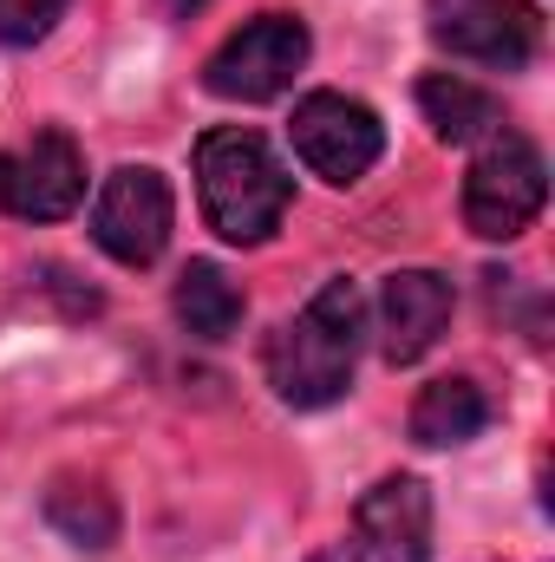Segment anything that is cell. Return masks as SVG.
<instances>
[{
  "instance_id": "1",
  "label": "cell",
  "mask_w": 555,
  "mask_h": 562,
  "mask_svg": "<svg viewBox=\"0 0 555 562\" xmlns=\"http://www.w3.org/2000/svg\"><path fill=\"white\" fill-rule=\"evenodd\" d=\"M360 327H366L360 288L347 276L327 281L275 340H269V386H275L294 413H320V406L347 400L353 360H360Z\"/></svg>"
},
{
  "instance_id": "2",
  "label": "cell",
  "mask_w": 555,
  "mask_h": 562,
  "mask_svg": "<svg viewBox=\"0 0 555 562\" xmlns=\"http://www.w3.org/2000/svg\"><path fill=\"white\" fill-rule=\"evenodd\" d=\"M196 190H203V216L223 243H269L294 203V177L275 157V144L249 125H223L196 138Z\"/></svg>"
},
{
  "instance_id": "3",
  "label": "cell",
  "mask_w": 555,
  "mask_h": 562,
  "mask_svg": "<svg viewBox=\"0 0 555 562\" xmlns=\"http://www.w3.org/2000/svg\"><path fill=\"white\" fill-rule=\"evenodd\" d=\"M543 196H550V164H543V150L523 138V132L497 125L490 138L477 144L471 177H464V223H471V236H484V243L523 236V229L543 216Z\"/></svg>"
},
{
  "instance_id": "4",
  "label": "cell",
  "mask_w": 555,
  "mask_h": 562,
  "mask_svg": "<svg viewBox=\"0 0 555 562\" xmlns=\"http://www.w3.org/2000/svg\"><path fill=\"white\" fill-rule=\"evenodd\" d=\"M424 20L451 59L490 66V72H523L543 46L536 0H424Z\"/></svg>"
},
{
  "instance_id": "5",
  "label": "cell",
  "mask_w": 555,
  "mask_h": 562,
  "mask_svg": "<svg viewBox=\"0 0 555 562\" xmlns=\"http://www.w3.org/2000/svg\"><path fill=\"white\" fill-rule=\"evenodd\" d=\"M301 66H307V26L294 13H262L209 53L203 86L216 99H236V105H269L294 86Z\"/></svg>"
},
{
  "instance_id": "6",
  "label": "cell",
  "mask_w": 555,
  "mask_h": 562,
  "mask_svg": "<svg viewBox=\"0 0 555 562\" xmlns=\"http://www.w3.org/2000/svg\"><path fill=\"white\" fill-rule=\"evenodd\" d=\"M170 223H177V196H170V177L150 170V164H118L105 183H99V203H92V243L125 262V269H150L170 243Z\"/></svg>"
},
{
  "instance_id": "7",
  "label": "cell",
  "mask_w": 555,
  "mask_h": 562,
  "mask_svg": "<svg viewBox=\"0 0 555 562\" xmlns=\"http://www.w3.org/2000/svg\"><path fill=\"white\" fill-rule=\"evenodd\" d=\"M287 138H294V157H301L320 183H340V190H347V183H360V177L380 164L386 125H380L373 105H360V99H347V92H307V99L294 105Z\"/></svg>"
},
{
  "instance_id": "8",
  "label": "cell",
  "mask_w": 555,
  "mask_h": 562,
  "mask_svg": "<svg viewBox=\"0 0 555 562\" xmlns=\"http://www.w3.org/2000/svg\"><path fill=\"white\" fill-rule=\"evenodd\" d=\"M86 196V157L66 132H33V144L0 150V210L26 223H59Z\"/></svg>"
},
{
  "instance_id": "9",
  "label": "cell",
  "mask_w": 555,
  "mask_h": 562,
  "mask_svg": "<svg viewBox=\"0 0 555 562\" xmlns=\"http://www.w3.org/2000/svg\"><path fill=\"white\" fill-rule=\"evenodd\" d=\"M451 307H457L451 281L431 276V269H399V276H386V288H380V347H386V360H393V367L424 360V353L438 347Z\"/></svg>"
},
{
  "instance_id": "10",
  "label": "cell",
  "mask_w": 555,
  "mask_h": 562,
  "mask_svg": "<svg viewBox=\"0 0 555 562\" xmlns=\"http://www.w3.org/2000/svg\"><path fill=\"white\" fill-rule=\"evenodd\" d=\"M360 543L373 562H431V491L418 477H380L360 497Z\"/></svg>"
},
{
  "instance_id": "11",
  "label": "cell",
  "mask_w": 555,
  "mask_h": 562,
  "mask_svg": "<svg viewBox=\"0 0 555 562\" xmlns=\"http://www.w3.org/2000/svg\"><path fill=\"white\" fill-rule=\"evenodd\" d=\"M418 112H424V125L444 144H484L503 125V105L484 86L457 79V72H424L418 79Z\"/></svg>"
},
{
  "instance_id": "12",
  "label": "cell",
  "mask_w": 555,
  "mask_h": 562,
  "mask_svg": "<svg viewBox=\"0 0 555 562\" xmlns=\"http://www.w3.org/2000/svg\"><path fill=\"white\" fill-rule=\"evenodd\" d=\"M490 425V400L477 380H431L424 393L412 400V438L444 451V445H464Z\"/></svg>"
},
{
  "instance_id": "13",
  "label": "cell",
  "mask_w": 555,
  "mask_h": 562,
  "mask_svg": "<svg viewBox=\"0 0 555 562\" xmlns=\"http://www.w3.org/2000/svg\"><path fill=\"white\" fill-rule=\"evenodd\" d=\"M177 321L196 340H229L242 327V288L223 276L216 262H190L177 276Z\"/></svg>"
},
{
  "instance_id": "14",
  "label": "cell",
  "mask_w": 555,
  "mask_h": 562,
  "mask_svg": "<svg viewBox=\"0 0 555 562\" xmlns=\"http://www.w3.org/2000/svg\"><path fill=\"white\" fill-rule=\"evenodd\" d=\"M46 517H53V530H59L66 543H79V550H112V543H118V504H112V491H99V484H59V491L46 497Z\"/></svg>"
},
{
  "instance_id": "15",
  "label": "cell",
  "mask_w": 555,
  "mask_h": 562,
  "mask_svg": "<svg viewBox=\"0 0 555 562\" xmlns=\"http://www.w3.org/2000/svg\"><path fill=\"white\" fill-rule=\"evenodd\" d=\"M66 0H0V46H39L59 26Z\"/></svg>"
},
{
  "instance_id": "16",
  "label": "cell",
  "mask_w": 555,
  "mask_h": 562,
  "mask_svg": "<svg viewBox=\"0 0 555 562\" xmlns=\"http://www.w3.org/2000/svg\"><path fill=\"white\" fill-rule=\"evenodd\" d=\"M170 7H177V13H196V7H203V0H170Z\"/></svg>"
}]
</instances>
